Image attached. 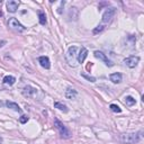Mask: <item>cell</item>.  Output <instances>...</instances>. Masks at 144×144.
<instances>
[{"label": "cell", "mask_w": 144, "mask_h": 144, "mask_svg": "<svg viewBox=\"0 0 144 144\" xmlns=\"http://www.w3.org/2000/svg\"><path fill=\"white\" fill-rule=\"evenodd\" d=\"M120 140H122V142L124 144H134V143H137L140 141V135L137 133L123 134Z\"/></svg>", "instance_id": "obj_3"}, {"label": "cell", "mask_w": 144, "mask_h": 144, "mask_svg": "<svg viewBox=\"0 0 144 144\" xmlns=\"http://www.w3.org/2000/svg\"><path fill=\"white\" fill-rule=\"evenodd\" d=\"M0 16H2V13H1V10H0Z\"/></svg>", "instance_id": "obj_23"}, {"label": "cell", "mask_w": 144, "mask_h": 144, "mask_svg": "<svg viewBox=\"0 0 144 144\" xmlns=\"http://www.w3.org/2000/svg\"><path fill=\"white\" fill-rule=\"evenodd\" d=\"M18 6H19V2L18 1H15V0L7 1V9H8L9 13H15L18 9Z\"/></svg>", "instance_id": "obj_8"}, {"label": "cell", "mask_w": 144, "mask_h": 144, "mask_svg": "<svg viewBox=\"0 0 144 144\" xmlns=\"http://www.w3.org/2000/svg\"><path fill=\"white\" fill-rule=\"evenodd\" d=\"M110 81H113L114 83H119L122 81V74L118 73V72H116V73H112L110 74Z\"/></svg>", "instance_id": "obj_12"}, {"label": "cell", "mask_w": 144, "mask_h": 144, "mask_svg": "<svg viewBox=\"0 0 144 144\" xmlns=\"http://www.w3.org/2000/svg\"><path fill=\"white\" fill-rule=\"evenodd\" d=\"M54 107H55V108H58V109H60V110L64 112V113H67V112H68L67 106L64 105V104H62V103H55V104H54Z\"/></svg>", "instance_id": "obj_16"}, {"label": "cell", "mask_w": 144, "mask_h": 144, "mask_svg": "<svg viewBox=\"0 0 144 144\" xmlns=\"http://www.w3.org/2000/svg\"><path fill=\"white\" fill-rule=\"evenodd\" d=\"M65 97L68 99H74V98L77 97V91L72 88H68L65 91Z\"/></svg>", "instance_id": "obj_13"}, {"label": "cell", "mask_w": 144, "mask_h": 144, "mask_svg": "<svg viewBox=\"0 0 144 144\" xmlns=\"http://www.w3.org/2000/svg\"><path fill=\"white\" fill-rule=\"evenodd\" d=\"M3 83L5 85H9V86H13L14 83H15V81H16V79H15L13 75H6L5 78H3Z\"/></svg>", "instance_id": "obj_15"}, {"label": "cell", "mask_w": 144, "mask_h": 144, "mask_svg": "<svg viewBox=\"0 0 144 144\" xmlns=\"http://www.w3.org/2000/svg\"><path fill=\"white\" fill-rule=\"evenodd\" d=\"M93 54H95V56H96L97 59H99L100 61H103V62L106 64V65H108V67H113V63H112L110 61H109L108 58H107V56H106V54H104L103 52L96 51V52L93 53Z\"/></svg>", "instance_id": "obj_7"}, {"label": "cell", "mask_w": 144, "mask_h": 144, "mask_svg": "<svg viewBox=\"0 0 144 144\" xmlns=\"http://www.w3.org/2000/svg\"><path fill=\"white\" fill-rule=\"evenodd\" d=\"M139 61H140L139 56L132 55V56H128V58L125 59L124 60V63H125V65H127L128 68H135L136 65H137Z\"/></svg>", "instance_id": "obj_6"}, {"label": "cell", "mask_w": 144, "mask_h": 144, "mask_svg": "<svg viewBox=\"0 0 144 144\" xmlns=\"http://www.w3.org/2000/svg\"><path fill=\"white\" fill-rule=\"evenodd\" d=\"M38 17H40L41 25H45V24H46V16H45V14L43 13V11H40V13H38Z\"/></svg>", "instance_id": "obj_18"}, {"label": "cell", "mask_w": 144, "mask_h": 144, "mask_svg": "<svg viewBox=\"0 0 144 144\" xmlns=\"http://www.w3.org/2000/svg\"><path fill=\"white\" fill-rule=\"evenodd\" d=\"M87 55H88V50L86 47H81L78 54V63H83V61L86 60Z\"/></svg>", "instance_id": "obj_9"}, {"label": "cell", "mask_w": 144, "mask_h": 144, "mask_svg": "<svg viewBox=\"0 0 144 144\" xmlns=\"http://www.w3.org/2000/svg\"><path fill=\"white\" fill-rule=\"evenodd\" d=\"M27 120H28V117H27V116H25V115H23V116L20 117V118H19V122H20L21 124H25L26 122H27Z\"/></svg>", "instance_id": "obj_21"}, {"label": "cell", "mask_w": 144, "mask_h": 144, "mask_svg": "<svg viewBox=\"0 0 144 144\" xmlns=\"http://www.w3.org/2000/svg\"><path fill=\"white\" fill-rule=\"evenodd\" d=\"M109 108H110V110L114 112V113H120V112H122V109L119 108V106L114 105V104H112L110 106H109Z\"/></svg>", "instance_id": "obj_19"}, {"label": "cell", "mask_w": 144, "mask_h": 144, "mask_svg": "<svg viewBox=\"0 0 144 144\" xmlns=\"http://www.w3.org/2000/svg\"><path fill=\"white\" fill-rule=\"evenodd\" d=\"M135 99L132 96H127L126 98H125V104L126 105H128V106H133V105H135Z\"/></svg>", "instance_id": "obj_17"}, {"label": "cell", "mask_w": 144, "mask_h": 144, "mask_svg": "<svg viewBox=\"0 0 144 144\" xmlns=\"http://www.w3.org/2000/svg\"><path fill=\"white\" fill-rule=\"evenodd\" d=\"M114 15H115V9H114V8H109V9L106 10L105 13H104V15H103V19H101V23L93 29V34H99V33L103 32L104 29L106 28V26H107L109 23L112 21Z\"/></svg>", "instance_id": "obj_1"}, {"label": "cell", "mask_w": 144, "mask_h": 144, "mask_svg": "<svg viewBox=\"0 0 144 144\" xmlns=\"http://www.w3.org/2000/svg\"><path fill=\"white\" fill-rule=\"evenodd\" d=\"M36 92H37V89L36 88H33V87H31V86L25 87L24 91H23V93H24L25 96H27V97H33Z\"/></svg>", "instance_id": "obj_10"}, {"label": "cell", "mask_w": 144, "mask_h": 144, "mask_svg": "<svg viewBox=\"0 0 144 144\" xmlns=\"http://www.w3.org/2000/svg\"><path fill=\"white\" fill-rule=\"evenodd\" d=\"M6 105H7V107H8V108L14 109L15 112L21 113V109H20V107H19V106H18L16 103H13V101H6Z\"/></svg>", "instance_id": "obj_14"}, {"label": "cell", "mask_w": 144, "mask_h": 144, "mask_svg": "<svg viewBox=\"0 0 144 144\" xmlns=\"http://www.w3.org/2000/svg\"><path fill=\"white\" fill-rule=\"evenodd\" d=\"M38 61L41 63V65L44 68V69H50L51 64H50V60H48L47 56H41L38 59Z\"/></svg>", "instance_id": "obj_11"}, {"label": "cell", "mask_w": 144, "mask_h": 144, "mask_svg": "<svg viewBox=\"0 0 144 144\" xmlns=\"http://www.w3.org/2000/svg\"><path fill=\"white\" fill-rule=\"evenodd\" d=\"M54 125L56 126V128L59 130V132H60V134H61L62 137H64V139L71 137V132L68 130V128L65 127V125L60 122L59 119H55V120H54Z\"/></svg>", "instance_id": "obj_4"}, {"label": "cell", "mask_w": 144, "mask_h": 144, "mask_svg": "<svg viewBox=\"0 0 144 144\" xmlns=\"http://www.w3.org/2000/svg\"><path fill=\"white\" fill-rule=\"evenodd\" d=\"M8 26L11 28V29H14V31H16V32H24L25 31V27L23 26L19 21H18L16 18H10L9 21H8Z\"/></svg>", "instance_id": "obj_5"}, {"label": "cell", "mask_w": 144, "mask_h": 144, "mask_svg": "<svg viewBox=\"0 0 144 144\" xmlns=\"http://www.w3.org/2000/svg\"><path fill=\"white\" fill-rule=\"evenodd\" d=\"M78 47L77 46H70L67 52V61L71 67H77L78 65Z\"/></svg>", "instance_id": "obj_2"}, {"label": "cell", "mask_w": 144, "mask_h": 144, "mask_svg": "<svg viewBox=\"0 0 144 144\" xmlns=\"http://www.w3.org/2000/svg\"><path fill=\"white\" fill-rule=\"evenodd\" d=\"M82 77H83V78H86L87 80L91 81V82H95V81H96V78H93V77H90V75H87V74H82Z\"/></svg>", "instance_id": "obj_20"}, {"label": "cell", "mask_w": 144, "mask_h": 144, "mask_svg": "<svg viewBox=\"0 0 144 144\" xmlns=\"http://www.w3.org/2000/svg\"><path fill=\"white\" fill-rule=\"evenodd\" d=\"M1 142H2V139H1V137H0V144H1Z\"/></svg>", "instance_id": "obj_22"}]
</instances>
